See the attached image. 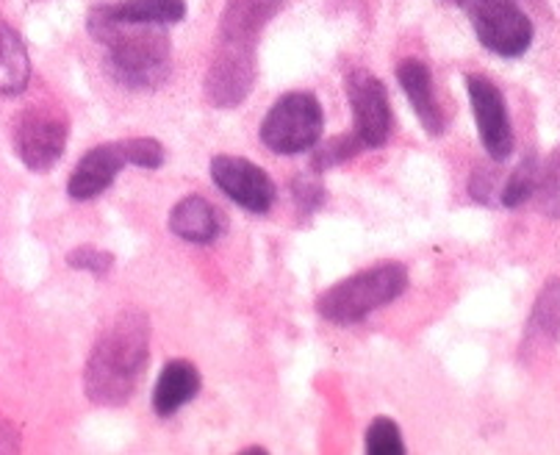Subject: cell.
<instances>
[{
  "instance_id": "cell-10",
  "label": "cell",
  "mask_w": 560,
  "mask_h": 455,
  "mask_svg": "<svg viewBox=\"0 0 560 455\" xmlns=\"http://www.w3.org/2000/svg\"><path fill=\"white\" fill-rule=\"evenodd\" d=\"M466 90H469L471 112H475L483 148L489 150V156L494 162H505L513 153V128L511 117H508L505 97L486 75H469Z\"/></svg>"
},
{
  "instance_id": "cell-5",
  "label": "cell",
  "mask_w": 560,
  "mask_h": 455,
  "mask_svg": "<svg viewBox=\"0 0 560 455\" xmlns=\"http://www.w3.org/2000/svg\"><path fill=\"white\" fill-rule=\"evenodd\" d=\"M475 34L483 48L502 59H516L533 43V23L513 0H464Z\"/></svg>"
},
{
  "instance_id": "cell-21",
  "label": "cell",
  "mask_w": 560,
  "mask_h": 455,
  "mask_svg": "<svg viewBox=\"0 0 560 455\" xmlns=\"http://www.w3.org/2000/svg\"><path fill=\"white\" fill-rule=\"evenodd\" d=\"M366 453L370 455H406V444H402V433H399L397 422L377 417L370 428H366Z\"/></svg>"
},
{
  "instance_id": "cell-3",
  "label": "cell",
  "mask_w": 560,
  "mask_h": 455,
  "mask_svg": "<svg viewBox=\"0 0 560 455\" xmlns=\"http://www.w3.org/2000/svg\"><path fill=\"white\" fill-rule=\"evenodd\" d=\"M408 272L402 264H381L330 287L316 300V312L334 325H352L406 292Z\"/></svg>"
},
{
  "instance_id": "cell-6",
  "label": "cell",
  "mask_w": 560,
  "mask_h": 455,
  "mask_svg": "<svg viewBox=\"0 0 560 455\" xmlns=\"http://www.w3.org/2000/svg\"><path fill=\"white\" fill-rule=\"evenodd\" d=\"M67 117L56 106H34L14 122V150L31 173H48L65 153Z\"/></svg>"
},
{
  "instance_id": "cell-18",
  "label": "cell",
  "mask_w": 560,
  "mask_h": 455,
  "mask_svg": "<svg viewBox=\"0 0 560 455\" xmlns=\"http://www.w3.org/2000/svg\"><path fill=\"white\" fill-rule=\"evenodd\" d=\"M560 334V281H552L541 289L533 308L530 325H527V348H544L552 345Z\"/></svg>"
},
{
  "instance_id": "cell-14",
  "label": "cell",
  "mask_w": 560,
  "mask_h": 455,
  "mask_svg": "<svg viewBox=\"0 0 560 455\" xmlns=\"http://www.w3.org/2000/svg\"><path fill=\"white\" fill-rule=\"evenodd\" d=\"M200 392V372L191 361L175 359L164 364L162 375L155 381L153 389V408L159 417H173L178 408L191 402Z\"/></svg>"
},
{
  "instance_id": "cell-19",
  "label": "cell",
  "mask_w": 560,
  "mask_h": 455,
  "mask_svg": "<svg viewBox=\"0 0 560 455\" xmlns=\"http://www.w3.org/2000/svg\"><path fill=\"white\" fill-rule=\"evenodd\" d=\"M364 150V142L358 133H339V137L328 139L319 148L314 144V153H311V170L314 173H325V170H334L339 164L350 162L358 153Z\"/></svg>"
},
{
  "instance_id": "cell-27",
  "label": "cell",
  "mask_w": 560,
  "mask_h": 455,
  "mask_svg": "<svg viewBox=\"0 0 560 455\" xmlns=\"http://www.w3.org/2000/svg\"><path fill=\"white\" fill-rule=\"evenodd\" d=\"M14 450H20L18 428L0 417V453H14Z\"/></svg>"
},
{
  "instance_id": "cell-23",
  "label": "cell",
  "mask_w": 560,
  "mask_h": 455,
  "mask_svg": "<svg viewBox=\"0 0 560 455\" xmlns=\"http://www.w3.org/2000/svg\"><path fill=\"white\" fill-rule=\"evenodd\" d=\"M122 150H126V159L131 167L159 170L164 164V148L159 139H150V137L122 139Z\"/></svg>"
},
{
  "instance_id": "cell-8",
  "label": "cell",
  "mask_w": 560,
  "mask_h": 455,
  "mask_svg": "<svg viewBox=\"0 0 560 455\" xmlns=\"http://www.w3.org/2000/svg\"><path fill=\"white\" fill-rule=\"evenodd\" d=\"M253 79H256L253 45L222 39L220 54L206 72V97L211 101V106L233 108L250 95Z\"/></svg>"
},
{
  "instance_id": "cell-22",
  "label": "cell",
  "mask_w": 560,
  "mask_h": 455,
  "mask_svg": "<svg viewBox=\"0 0 560 455\" xmlns=\"http://www.w3.org/2000/svg\"><path fill=\"white\" fill-rule=\"evenodd\" d=\"M538 200H541V211L549 217H560V144L549 156L547 167L541 170L538 178Z\"/></svg>"
},
{
  "instance_id": "cell-20",
  "label": "cell",
  "mask_w": 560,
  "mask_h": 455,
  "mask_svg": "<svg viewBox=\"0 0 560 455\" xmlns=\"http://www.w3.org/2000/svg\"><path fill=\"white\" fill-rule=\"evenodd\" d=\"M538 178H541V173H538L536 159L522 162L516 170H513L511 178L505 180V186H502L500 203L508 206V209H518L525 200L533 198V192L538 189Z\"/></svg>"
},
{
  "instance_id": "cell-12",
  "label": "cell",
  "mask_w": 560,
  "mask_h": 455,
  "mask_svg": "<svg viewBox=\"0 0 560 455\" xmlns=\"http://www.w3.org/2000/svg\"><path fill=\"white\" fill-rule=\"evenodd\" d=\"M170 231L191 245H211L225 234V214L200 195H189L170 211Z\"/></svg>"
},
{
  "instance_id": "cell-1",
  "label": "cell",
  "mask_w": 560,
  "mask_h": 455,
  "mask_svg": "<svg viewBox=\"0 0 560 455\" xmlns=\"http://www.w3.org/2000/svg\"><path fill=\"white\" fill-rule=\"evenodd\" d=\"M150 359V323L142 312H122L92 348L84 389L95 406H122L137 392Z\"/></svg>"
},
{
  "instance_id": "cell-26",
  "label": "cell",
  "mask_w": 560,
  "mask_h": 455,
  "mask_svg": "<svg viewBox=\"0 0 560 455\" xmlns=\"http://www.w3.org/2000/svg\"><path fill=\"white\" fill-rule=\"evenodd\" d=\"M469 189H471V198H475V200H480V203H491V195H494L500 186H497V178L489 173V170L477 167L475 175H471ZM500 192H502V189H500Z\"/></svg>"
},
{
  "instance_id": "cell-4",
  "label": "cell",
  "mask_w": 560,
  "mask_h": 455,
  "mask_svg": "<svg viewBox=\"0 0 560 455\" xmlns=\"http://www.w3.org/2000/svg\"><path fill=\"white\" fill-rule=\"evenodd\" d=\"M325 114L311 92H289L278 97L261 122V142L280 156H298L319 144Z\"/></svg>"
},
{
  "instance_id": "cell-15",
  "label": "cell",
  "mask_w": 560,
  "mask_h": 455,
  "mask_svg": "<svg viewBox=\"0 0 560 455\" xmlns=\"http://www.w3.org/2000/svg\"><path fill=\"white\" fill-rule=\"evenodd\" d=\"M278 0H231L222 18V39L225 43L256 45L264 23L275 14Z\"/></svg>"
},
{
  "instance_id": "cell-28",
  "label": "cell",
  "mask_w": 560,
  "mask_h": 455,
  "mask_svg": "<svg viewBox=\"0 0 560 455\" xmlns=\"http://www.w3.org/2000/svg\"><path fill=\"white\" fill-rule=\"evenodd\" d=\"M453 3H458V7H460V3H464V0H453Z\"/></svg>"
},
{
  "instance_id": "cell-13",
  "label": "cell",
  "mask_w": 560,
  "mask_h": 455,
  "mask_svg": "<svg viewBox=\"0 0 560 455\" xmlns=\"http://www.w3.org/2000/svg\"><path fill=\"white\" fill-rule=\"evenodd\" d=\"M397 81L402 92L411 101L413 112H417L419 122L430 137H442L444 133V114L433 92V75L430 67L419 59H406L397 67Z\"/></svg>"
},
{
  "instance_id": "cell-16",
  "label": "cell",
  "mask_w": 560,
  "mask_h": 455,
  "mask_svg": "<svg viewBox=\"0 0 560 455\" xmlns=\"http://www.w3.org/2000/svg\"><path fill=\"white\" fill-rule=\"evenodd\" d=\"M31 81V61L23 39L0 20V95H20Z\"/></svg>"
},
{
  "instance_id": "cell-24",
  "label": "cell",
  "mask_w": 560,
  "mask_h": 455,
  "mask_svg": "<svg viewBox=\"0 0 560 455\" xmlns=\"http://www.w3.org/2000/svg\"><path fill=\"white\" fill-rule=\"evenodd\" d=\"M294 200H298L300 214L311 217L325 203V186L316 180V175H298L292 184Z\"/></svg>"
},
{
  "instance_id": "cell-11",
  "label": "cell",
  "mask_w": 560,
  "mask_h": 455,
  "mask_svg": "<svg viewBox=\"0 0 560 455\" xmlns=\"http://www.w3.org/2000/svg\"><path fill=\"white\" fill-rule=\"evenodd\" d=\"M122 167H128L122 142L97 144L75 164L70 184H67V192H70L72 200L97 198V195H103L114 184V178H117Z\"/></svg>"
},
{
  "instance_id": "cell-9",
  "label": "cell",
  "mask_w": 560,
  "mask_h": 455,
  "mask_svg": "<svg viewBox=\"0 0 560 455\" xmlns=\"http://www.w3.org/2000/svg\"><path fill=\"white\" fill-rule=\"evenodd\" d=\"M211 178L242 209L253 214H267L275 203V184L258 164L242 156L211 159Z\"/></svg>"
},
{
  "instance_id": "cell-25",
  "label": "cell",
  "mask_w": 560,
  "mask_h": 455,
  "mask_svg": "<svg viewBox=\"0 0 560 455\" xmlns=\"http://www.w3.org/2000/svg\"><path fill=\"white\" fill-rule=\"evenodd\" d=\"M67 264H70L72 270H86L92 276H106L108 270L114 267V256L106 250H97V247H75V250L67 256Z\"/></svg>"
},
{
  "instance_id": "cell-2",
  "label": "cell",
  "mask_w": 560,
  "mask_h": 455,
  "mask_svg": "<svg viewBox=\"0 0 560 455\" xmlns=\"http://www.w3.org/2000/svg\"><path fill=\"white\" fill-rule=\"evenodd\" d=\"M90 34L108 50V72L128 90H155L173 70V43L162 25L122 23L112 7H97L90 14Z\"/></svg>"
},
{
  "instance_id": "cell-7",
  "label": "cell",
  "mask_w": 560,
  "mask_h": 455,
  "mask_svg": "<svg viewBox=\"0 0 560 455\" xmlns=\"http://www.w3.org/2000/svg\"><path fill=\"white\" fill-rule=\"evenodd\" d=\"M345 90L355 120V133L364 148H383L392 137V106L383 81L370 70H352L345 79Z\"/></svg>"
},
{
  "instance_id": "cell-17",
  "label": "cell",
  "mask_w": 560,
  "mask_h": 455,
  "mask_svg": "<svg viewBox=\"0 0 560 455\" xmlns=\"http://www.w3.org/2000/svg\"><path fill=\"white\" fill-rule=\"evenodd\" d=\"M112 14L122 23L173 25L186 18V3L184 0H126V3H114Z\"/></svg>"
}]
</instances>
